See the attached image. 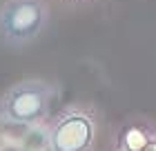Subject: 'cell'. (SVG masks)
Segmentation results:
<instances>
[{
    "instance_id": "cell-6",
    "label": "cell",
    "mask_w": 156,
    "mask_h": 151,
    "mask_svg": "<svg viewBox=\"0 0 156 151\" xmlns=\"http://www.w3.org/2000/svg\"><path fill=\"white\" fill-rule=\"evenodd\" d=\"M150 151H156V142H154V147H152V149H150Z\"/></svg>"
},
{
    "instance_id": "cell-3",
    "label": "cell",
    "mask_w": 156,
    "mask_h": 151,
    "mask_svg": "<svg viewBox=\"0 0 156 151\" xmlns=\"http://www.w3.org/2000/svg\"><path fill=\"white\" fill-rule=\"evenodd\" d=\"M96 142V122L89 113L72 109L51 125L47 136L49 151H91Z\"/></svg>"
},
{
    "instance_id": "cell-1",
    "label": "cell",
    "mask_w": 156,
    "mask_h": 151,
    "mask_svg": "<svg viewBox=\"0 0 156 151\" xmlns=\"http://www.w3.org/2000/svg\"><path fill=\"white\" fill-rule=\"evenodd\" d=\"M47 0H7L0 7V42L23 49L47 29Z\"/></svg>"
},
{
    "instance_id": "cell-5",
    "label": "cell",
    "mask_w": 156,
    "mask_h": 151,
    "mask_svg": "<svg viewBox=\"0 0 156 151\" xmlns=\"http://www.w3.org/2000/svg\"><path fill=\"white\" fill-rule=\"evenodd\" d=\"M67 2H85V0H67Z\"/></svg>"
},
{
    "instance_id": "cell-2",
    "label": "cell",
    "mask_w": 156,
    "mask_h": 151,
    "mask_svg": "<svg viewBox=\"0 0 156 151\" xmlns=\"http://www.w3.org/2000/svg\"><path fill=\"white\" fill-rule=\"evenodd\" d=\"M54 87L45 80H20L5 91L0 118L11 125H36L47 116Z\"/></svg>"
},
{
    "instance_id": "cell-4",
    "label": "cell",
    "mask_w": 156,
    "mask_h": 151,
    "mask_svg": "<svg viewBox=\"0 0 156 151\" xmlns=\"http://www.w3.org/2000/svg\"><path fill=\"white\" fill-rule=\"evenodd\" d=\"M156 142V136L145 125H127L118 133L116 151H150Z\"/></svg>"
}]
</instances>
